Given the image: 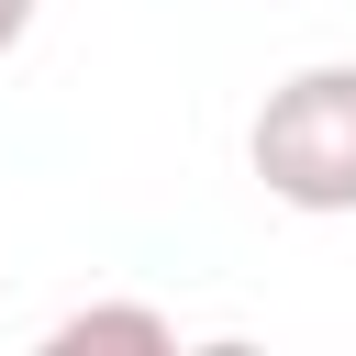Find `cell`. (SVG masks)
I'll return each mask as SVG.
<instances>
[{
    "mask_svg": "<svg viewBox=\"0 0 356 356\" xmlns=\"http://www.w3.org/2000/svg\"><path fill=\"white\" fill-rule=\"evenodd\" d=\"M245 167L289 211H356V56L289 67L245 122Z\"/></svg>",
    "mask_w": 356,
    "mask_h": 356,
    "instance_id": "cell-1",
    "label": "cell"
},
{
    "mask_svg": "<svg viewBox=\"0 0 356 356\" xmlns=\"http://www.w3.org/2000/svg\"><path fill=\"white\" fill-rule=\"evenodd\" d=\"M100 345L167 356V345H178V323H167V312H145V300H89V312H67V323L44 334V356H100Z\"/></svg>",
    "mask_w": 356,
    "mask_h": 356,
    "instance_id": "cell-2",
    "label": "cell"
},
{
    "mask_svg": "<svg viewBox=\"0 0 356 356\" xmlns=\"http://www.w3.org/2000/svg\"><path fill=\"white\" fill-rule=\"evenodd\" d=\"M22 33H33V0H0V56H11Z\"/></svg>",
    "mask_w": 356,
    "mask_h": 356,
    "instance_id": "cell-3",
    "label": "cell"
}]
</instances>
